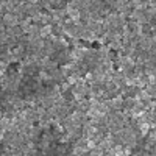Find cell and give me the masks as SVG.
<instances>
[{
    "label": "cell",
    "mask_w": 156,
    "mask_h": 156,
    "mask_svg": "<svg viewBox=\"0 0 156 156\" xmlns=\"http://www.w3.org/2000/svg\"><path fill=\"white\" fill-rule=\"evenodd\" d=\"M2 23L5 25L6 28L17 27V25H19V17L14 14V12H6V14L2 16Z\"/></svg>",
    "instance_id": "6da1fadb"
},
{
    "label": "cell",
    "mask_w": 156,
    "mask_h": 156,
    "mask_svg": "<svg viewBox=\"0 0 156 156\" xmlns=\"http://www.w3.org/2000/svg\"><path fill=\"white\" fill-rule=\"evenodd\" d=\"M42 12V6L39 3H27V17H34Z\"/></svg>",
    "instance_id": "7a4b0ae2"
},
{
    "label": "cell",
    "mask_w": 156,
    "mask_h": 156,
    "mask_svg": "<svg viewBox=\"0 0 156 156\" xmlns=\"http://www.w3.org/2000/svg\"><path fill=\"white\" fill-rule=\"evenodd\" d=\"M80 39H81V41H86V42H92V41H95V39H97V36H95V33L90 30L89 27H86L84 31L81 33Z\"/></svg>",
    "instance_id": "3957f363"
},
{
    "label": "cell",
    "mask_w": 156,
    "mask_h": 156,
    "mask_svg": "<svg viewBox=\"0 0 156 156\" xmlns=\"http://www.w3.org/2000/svg\"><path fill=\"white\" fill-rule=\"evenodd\" d=\"M39 36L42 39H47L50 36H53V25H42L41 30H39Z\"/></svg>",
    "instance_id": "277c9868"
},
{
    "label": "cell",
    "mask_w": 156,
    "mask_h": 156,
    "mask_svg": "<svg viewBox=\"0 0 156 156\" xmlns=\"http://www.w3.org/2000/svg\"><path fill=\"white\" fill-rule=\"evenodd\" d=\"M39 25H53V20H51V14L50 12H41V22Z\"/></svg>",
    "instance_id": "5b68a950"
}]
</instances>
